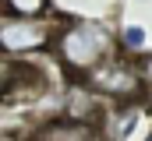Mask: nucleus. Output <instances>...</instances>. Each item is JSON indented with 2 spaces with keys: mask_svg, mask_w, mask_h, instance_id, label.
<instances>
[{
  "mask_svg": "<svg viewBox=\"0 0 152 141\" xmlns=\"http://www.w3.org/2000/svg\"><path fill=\"white\" fill-rule=\"evenodd\" d=\"M110 46H113V35L103 25H92V21H78L67 25L60 39H57V53L67 67L75 70H96L106 57H110Z\"/></svg>",
  "mask_w": 152,
  "mask_h": 141,
  "instance_id": "f257e3e1",
  "label": "nucleus"
},
{
  "mask_svg": "<svg viewBox=\"0 0 152 141\" xmlns=\"http://www.w3.org/2000/svg\"><path fill=\"white\" fill-rule=\"evenodd\" d=\"M138 70L127 67L124 60H113V57H106L99 67L92 70V85L99 88V92H113V95H131V92H138Z\"/></svg>",
  "mask_w": 152,
  "mask_h": 141,
  "instance_id": "f03ea898",
  "label": "nucleus"
},
{
  "mask_svg": "<svg viewBox=\"0 0 152 141\" xmlns=\"http://www.w3.org/2000/svg\"><path fill=\"white\" fill-rule=\"evenodd\" d=\"M0 42H4L7 53H25V49L46 46V42H50V32H46V25L28 21V18H25V21H4Z\"/></svg>",
  "mask_w": 152,
  "mask_h": 141,
  "instance_id": "7ed1b4c3",
  "label": "nucleus"
},
{
  "mask_svg": "<svg viewBox=\"0 0 152 141\" xmlns=\"http://www.w3.org/2000/svg\"><path fill=\"white\" fill-rule=\"evenodd\" d=\"M18 67V78L14 70L7 67V81H4V102H14L18 95H39L42 92V74L32 70L28 64H14Z\"/></svg>",
  "mask_w": 152,
  "mask_h": 141,
  "instance_id": "20e7f679",
  "label": "nucleus"
},
{
  "mask_svg": "<svg viewBox=\"0 0 152 141\" xmlns=\"http://www.w3.org/2000/svg\"><path fill=\"white\" fill-rule=\"evenodd\" d=\"M4 7L14 18H36V14L46 11V0H4Z\"/></svg>",
  "mask_w": 152,
  "mask_h": 141,
  "instance_id": "39448f33",
  "label": "nucleus"
},
{
  "mask_svg": "<svg viewBox=\"0 0 152 141\" xmlns=\"http://www.w3.org/2000/svg\"><path fill=\"white\" fill-rule=\"evenodd\" d=\"M124 42H127L131 49H142V46H145V28H138V25L124 28Z\"/></svg>",
  "mask_w": 152,
  "mask_h": 141,
  "instance_id": "423d86ee",
  "label": "nucleus"
},
{
  "mask_svg": "<svg viewBox=\"0 0 152 141\" xmlns=\"http://www.w3.org/2000/svg\"><path fill=\"white\" fill-rule=\"evenodd\" d=\"M142 74H145V78H149V81H152V57H149V60H145V64H142Z\"/></svg>",
  "mask_w": 152,
  "mask_h": 141,
  "instance_id": "0eeeda50",
  "label": "nucleus"
},
{
  "mask_svg": "<svg viewBox=\"0 0 152 141\" xmlns=\"http://www.w3.org/2000/svg\"><path fill=\"white\" fill-rule=\"evenodd\" d=\"M149 141H152V138H149Z\"/></svg>",
  "mask_w": 152,
  "mask_h": 141,
  "instance_id": "6e6552de",
  "label": "nucleus"
}]
</instances>
